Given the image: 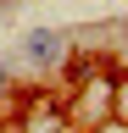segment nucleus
<instances>
[{
  "mask_svg": "<svg viewBox=\"0 0 128 133\" xmlns=\"http://www.w3.org/2000/svg\"><path fill=\"white\" fill-rule=\"evenodd\" d=\"M123 78H128V22H123Z\"/></svg>",
  "mask_w": 128,
  "mask_h": 133,
  "instance_id": "4",
  "label": "nucleus"
},
{
  "mask_svg": "<svg viewBox=\"0 0 128 133\" xmlns=\"http://www.w3.org/2000/svg\"><path fill=\"white\" fill-rule=\"evenodd\" d=\"M111 116H117V122H128V78L111 83Z\"/></svg>",
  "mask_w": 128,
  "mask_h": 133,
  "instance_id": "2",
  "label": "nucleus"
},
{
  "mask_svg": "<svg viewBox=\"0 0 128 133\" xmlns=\"http://www.w3.org/2000/svg\"><path fill=\"white\" fill-rule=\"evenodd\" d=\"M17 56L34 66V72H56V66L67 61V33L61 28H28L22 44H17Z\"/></svg>",
  "mask_w": 128,
  "mask_h": 133,
  "instance_id": "1",
  "label": "nucleus"
},
{
  "mask_svg": "<svg viewBox=\"0 0 128 133\" xmlns=\"http://www.w3.org/2000/svg\"><path fill=\"white\" fill-rule=\"evenodd\" d=\"M11 89H17V78H11V61H0V100H6Z\"/></svg>",
  "mask_w": 128,
  "mask_h": 133,
  "instance_id": "3",
  "label": "nucleus"
}]
</instances>
